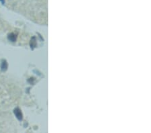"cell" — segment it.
Returning <instances> with one entry per match:
<instances>
[{
    "instance_id": "cell-3",
    "label": "cell",
    "mask_w": 151,
    "mask_h": 133,
    "mask_svg": "<svg viewBox=\"0 0 151 133\" xmlns=\"http://www.w3.org/2000/svg\"><path fill=\"white\" fill-rule=\"evenodd\" d=\"M7 67H8V64H7L6 61H4V60L1 65V69L3 71H5V70L7 69Z\"/></svg>"
},
{
    "instance_id": "cell-1",
    "label": "cell",
    "mask_w": 151,
    "mask_h": 133,
    "mask_svg": "<svg viewBox=\"0 0 151 133\" xmlns=\"http://www.w3.org/2000/svg\"><path fill=\"white\" fill-rule=\"evenodd\" d=\"M14 114H15L16 116L18 118V120H22V113L21 110H19L18 108H16L15 110H14Z\"/></svg>"
},
{
    "instance_id": "cell-2",
    "label": "cell",
    "mask_w": 151,
    "mask_h": 133,
    "mask_svg": "<svg viewBox=\"0 0 151 133\" xmlns=\"http://www.w3.org/2000/svg\"><path fill=\"white\" fill-rule=\"evenodd\" d=\"M16 38H17L16 35L14 33H11L8 35V39L9 40L12 41V42H15L16 40Z\"/></svg>"
}]
</instances>
